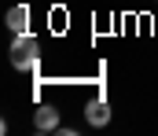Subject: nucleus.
<instances>
[{"instance_id":"f257e3e1","label":"nucleus","mask_w":158,"mask_h":136,"mask_svg":"<svg viewBox=\"0 0 158 136\" xmlns=\"http://www.w3.org/2000/svg\"><path fill=\"white\" fill-rule=\"evenodd\" d=\"M11 66L15 70H26V74H37L40 66V44L33 33H15V41H11Z\"/></svg>"},{"instance_id":"f03ea898","label":"nucleus","mask_w":158,"mask_h":136,"mask_svg":"<svg viewBox=\"0 0 158 136\" xmlns=\"http://www.w3.org/2000/svg\"><path fill=\"white\" fill-rule=\"evenodd\" d=\"M85 122H88V125H96V129H103V125L110 122V103H107L103 96L88 99V107H85Z\"/></svg>"},{"instance_id":"7ed1b4c3","label":"nucleus","mask_w":158,"mask_h":136,"mask_svg":"<svg viewBox=\"0 0 158 136\" xmlns=\"http://www.w3.org/2000/svg\"><path fill=\"white\" fill-rule=\"evenodd\" d=\"M33 129H37V133H59V110H55L52 103H40V107H37Z\"/></svg>"},{"instance_id":"20e7f679","label":"nucleus","mask_w":158,"mask_h":136,"mask_svg":"<svg viewBox=\"0 0 158 136\" xmlns=\"http://www.w3.org/2000/svg\"><path fill=\"white\" fill-rule=\"evenodd\" d=\"M26 22H30V7L26 4H15L7 11V30L11 33H26Z\"/></svg>"}]
</instances>
